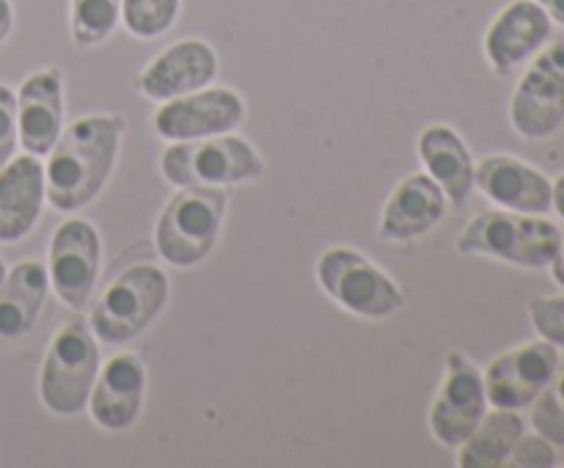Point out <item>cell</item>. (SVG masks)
<instances>
[{
  "instance_id": "obj_1",
  "label": "cell",
  "mask_w": 564,
  "mask_h": 468,
  "mask_svg": "<svg viewBox=\"0 0 564 468\" xmlns=\"http://www.w3.org/2000/svg\"><path fill=\"white\" fill-rule=\"evenodd\" d=\"M121 135V116H83L66 127L44 165L50 207L58 213H75L91 204L110 179Z\"/></svg>"
},
{
  "instance_id": "obj_2",
  "label": "cell",
  "mask_w": 564,
  "mask_h": 468,
  "mask_svg": "<svg viewBox=\"0 0 564 468\" xmlns=\"http://www.w3.org/2000/svg\"><path fill=\"white\" fill-rule=\"evenodd\" d=\"M560 246V226L543 215L510 213V209L477 215L457 240V251L466 257H490L532 270L549 268Z\"/></svg>"
},
{
  "instance_id": "obj_3",
  "label": "cell",
  "mask_w": 564,
  "mask_h": 468,
  "mask_svg": "<svg viewBox=\"0 0 564 468\" xmlns=\"http://www.w3.org/2000/svg\"><path fill=\"white\" fill-rule=\"evenodd\" d=\"M226 215L224 187H182L158 218L154 246L174 268H193L215 248Z\"/></svg>"
},
{
  "instance_id": "obj_4",
  "label": "cell",
  "mask_w": 564,
  "mask_h": 468,
  "mask_svg": "<svg viewBox=\"0 0 564 468\" xmlns=\"http://www.w3.org/2000/svg\"><path fill=\"white\" fill-rule=\"evenodd\" d=\"M165 301H169V275L158 264H130L105 286L99 301L94 303L88 325L99 341L119 345L143 334L149 323H154V317L163 312Z\"/></svg>"
},
{
  "instance_id": "obj_5",
  "label": "cell",
  "mask_w": 564,
  "mask_h": 468,
  "mask_svg": "<svg viewBox=\"0 0 564 468\" xmlns=\"http://www.w3.org/2000/svg\"><path fill=\"white\" fill-rule=\"evenodd\" d=\"M99 374V347L86 319L64 325L53 336L39 374V396L55 416H75L88 405Z\"/></svg>"
},
{
  "instance_id": "obj_6",
  "label": "cell",
  "mask_w": 564,
  "mask_h": 468,
  "mask_svg": "<svg viewBox=\"0 0 564 468\" xmlns=\"http://www.w3.org/2000/svg\"><path fill=\"white\" fill-rule=\"evenodd\" d=\"M160 168L176 187H226L257 179L264 165L257 149L242 138L213 135L169 146L160 157Z\"/></svg>"
},
{
  "instance_id": "obj_7",
  "label": "cell",
  "mask_w": 564,
  "mask_h": 468,
  "mask_svg": "<svg viewBox=\"0 0 564 468\" xmlns=\"http://www.w3.org/2000/svg\"><path fill=\"white\" fill-rule=\"evenodd\" d=\"M319 286L347 312L364 319H383L405 306L400 286L352 248H328L317 264Z\"/></svg>"
},
{
  "instance_id": "obj_8",
  "label": "cell",
  "mask_w": 564,
  "mask_h": 468,
  "mask_svg": "<svg viewBox=\"0 0 564 468\" xmlns=\"http://www.w3.org/2000/svg\"><path fill=\"white\" fill-rule=\"evenodd\" d=\"M510 121L529 141L554 135L564 124V42L540 50L518 83Z\"/></svg>"
},
{
  "instance_id": "obj_9",
  "label": "cell",
  "mask_w": 564,
  "mask_h": 468,
  "mask_svg": "<svg viewBox=\"0 0 564 468\" xmlns=\"http://www.w3.org/2000/svg\"><path fill=\"white\" fill-rule=\"evenodd\" d=\"M246 119V102L231 88H198L169 99L154 113V132L171 143L226 135Z\"/></svg>"
},
{
  "instance_id": "obj_10",
  "label": "cell",
  "mask_w": 564,
  "mask_h": 468,
  "mask_svg": "<svg viewBox=\"0 0 564 468\" xmlns=\"http://www.w3.org/2000/svg\"><path fill=\"white\" fill-rule=\"evenodd\" d=\"M102 259V240L88 220L69 218L55 229L50 242V284L61 303L69 308H83L91 297Z\"/></svg>"
},
{
  "instance_id": "obj_11",
  "label": "cell",
  "mask_w": 564,
  "mask_h": 468,
  "mask_svg": "<svg viewBox=\"0 0 564 468\" xmlns=\"http://www.w3.org/2000/svg\"><path fill=\"white\" fill-rule=\"evenodd\" d=\"M560 363V350L551 341L538 339L501 352L482 372L490 407L521 411L538 400Z\"/></svg>"
},
{
  "instance_id": "obj_12",
  "label": "cell",
  "mask_w": 564,
  "mask_h": 468,
  "mask_svg": "<svg viewBox=\"0 0 564 468\" xmlns=\"http://www.w3.org/2000/svg\"><path fill=\"white\" fill-rule=\"evenodd\" d=\"M488 413L482 372L460 352L446 358V374L430 411V429L444 446H460Z\"/></svg>"
},
{
  "instance_id": "obj_13",
  "label": "cell",
  "mask_w": 564,
  "mask_h": 468,
  "mask_svg": "<svg viewBox=\"0 0 564 468\" xmlns=\"http://www.w3.org/2000/svg\"><path fill=\"white\" fill-rule=\"evenodd\" d=\"M218 75V55L202 39H182L158 55L138 77L143 97L154 102L185 97L207 88Z\"/></svg>"
},
{
  "instance_id": "obj_14",
  "label": "cell",
  "mask_w": 564,
  "mask_h": 468,
  "mask_svg": "<svg viewBox=\"0 0 564 468\" xmlns=\"http://www.w3.org/2000/svg\"><path fill=\"white\" fill-rule=\"evenodd\" d=\"M474 179L490 202L510 213L543 215L554 204V182L512 154H490L479 160Z\"/></svg>"
},
{
  "instance_id": "obj_15",
  "label": "cell",
  "mask_w": 564,
  "mask_h": 468,
  "mask_svg": "<svg viewBox=\"0 0 564 468\" xmlns=\"http://www.w3.org/2000/svg\"><path fill=\"white\" fill-rule=\"evenodd\" d=\"M147 394V367L135 352H119L99 369L88 411L102 429L119 433L132 427Z\"/></svg>"
},
{
  "instance_id": "obj_16",
  "label": "cell",
  "mask_w": 564,
  "mask_h": 468,
  "mask_svg": "<svg viewBox=\"0 0 564 468\" xmlns=\"http://www.w3.org/2000/svg\"><path fill=\"white\" fill-rule=\"evenodd\" d=\"M554 20L534 0H512L485 33V55L501 75L538 55L551 39Z\"/></svg>"
},
{
  "instance_id": "obj_17",
  "label": "cell",
  "mask_w": 564,
  "mask_h": 468,
  "mask_svg": "<svg viewBox=\"0 0 564 468\" xmlns=\"http://www.w3.org/2000/svg\"><path fill=\"white\" fill-rule=\"evenodd\" d=\"M17 132L28 154H50L64 132V88L58 69L33 72L17 94Z\"/></svg>"
},
{
  "instance_id": "obj_18",
  "label": "cell",
  "mask_w": 564,
  "mask_h": 468,
  "mask_svg": "<svg viewBox=\"0 0 564 468\" xmlns=\"http://www.w3.org/2000/svg\"><path fill=\"white\" fill-rule=\"evenodd\" d=\"M44 165L36 154L11 157L0 168V242H20L42 215Z\"/></svg>"
},
{
  "instance_id": "obj_19",
  "label": "cell",
  "mask_w": 564,
  "mask_h": 468,
  "mask_svg": "<svg viewBox=\"0 0 564 468\" xmlns=\"http://www.w3.org/2000/svg\"><path fill=\"white\" fill-rule=\"evenodd\" d=\"M446 215V193L430 174H413L397 185L380 218V237L408 242L427 235Z\"/></svg>"
},
{
  "instance_id": "obj_20",
  "label": "cell",
  "mask_w": 564,
  "mask_h": 468,
  "mask_svg": "<svg viewBox=\"0 0 564 468\" xmlns=\"http://www.w3.org/2000/svg\"><path fill=\"white\" fill-rule=\"evenodd\" d=\"M419 154H422V163L427 165V174L446 193V202L460 207L471 198L474 187H477V179H474L477 165H474L466 141L452 127L433 124L422 130Z\"/></svg>"
},
{
  "instance_id": "obj_21",
  "label": "cell",
  "mask_w": 564,
  "mask_h": 468,
  "mask_svg": "<svg viewBox=\"0 0 564 468\" xmlns=\"http://www.w3.org/2000/svg\"><path fill=\"white\" fill-rule=\"evenodd\" d=\"M50 290L47 268L36 259L20 262L0 284V339L11 341L31 334Z\"/></svg>"
},
{
  "instance_id": "obj_22",
  "label": "cell",
  "mask_w": 564,
  "mask_h": 468,
  "mask_svg": "<svg viewBox=\"0 0 564 468\" xmlns=\"http://www.w3.org/2000/svg\"><path fill=\"white\" fill-rule=\"evenodd\" d=\"M523 418L518 411L494 407L482 416L471 435L457 446V466L460 468H499L510 457L512 446L523 433Z\"/></svg>"
},
{
  "instance_id": "obj_23",
  "label": "cell",
  "mask_w": 564,
  "mask_h": 468,
  "mask_svg": "<svg viewBox=\"0 0 564 468\" xmlns=\"http://www.w3.org/2000/svg\"><path fill=\"white\" fill-rule=\"evenodd\" d=\"M121 0H72V39L77 47H94L116 31Z\"/></svg>"
},
{
  "instance_id": "obj_24",
  "label": "cell",
  "mask_w": 564,
  "mask_h": 468,
  "mask_svg": "<svg viewBox=\"0 0 564 468\" xmlns=\"http://www.w3.org/2000/svg\"><path fill=\"white\" fill-rule=\"evenodd\" d=\"M182 0H121V20L138 39H154L171 31Z\"/></svg>"
},
{
  "instance_id": "obj_25",
  "label": "cell",
  "mask_w": 564,
  "mask_h": 468,
  "mask_svg": "<svg viewBox=\"0 0 564 468\" xmlns=\"http://www.w3.org/2000/svg\"><path fill=\"white\" fill-rule=\"evenodd\" d=\"M532 424L551 444L564 446V356H560L556 372L532 402Z\"/></svg>"
},
{
  "instance_id": "obj_26",
  "label": "cell",
  "mask_w": 564,
  "mask_h": 468,
  "mask_svg": "<svg viewBox=\"0 0 564 468\" xmlns=\"http://www.w3.org/2000/svg\"><path fill=\"white\" fill-rule=\"evenodd\" d=\"M529 319H532L540 339L564 347V295L534 297L529 303Z\"/></svg>"
},
{
  "instance_id": "obj_27",
  "label": "cell",
  "mask_w": 564,
  "mask_h": 468,
  "mask_svg": "<svg viewBox=\"0 0 564 468\" xmlns=\"http://www.w3.org/2000/svg\"><path fill=\"white\" fill-rule=\"evenodd\" d=\"M556 462V444H551L545 435H540L538 429L534 433H527L523 429L521 438L512 446L510 457H507L505 466L512 468H551Z\"/></svg>"
},
{
  "instance_id": "obj_28",
  "label": "cell",
  "mask_w": 564,
  "mask_h": 468,
  "mask_svg": "<svg viewBox=\"0 0 564 468\" xmlns=\"http://www.w3.org/2000/svg\"><path fill=\"white\" fill-rule=\"evenodd\" d=\"M17 141H20V132H17V94L0 83V168L14 157Z\"/></svg>"
},
{
  "instance_id": "obj_29",
  "label": "cell",
  "mask_w": 564,
  "mask_h": 468,
  "mask_svg": "<svg viewBox=\"0 0 564 468\" xmlns=\"http://www.w3.org/2000/svg\"><path fill=\"white\" fill-rule=\"evenodd\" d=\"M11 25H14V11H11V0H0V47L9 39Z\"/></svg>"
},
{
  "instance_id": "obj_30",
  "label": "cell",
  "mask_w": 564,
  "mask_h": 468,
  "mask_svg": "<svg viewBox=\"0 0 564 468\" xmlns=\"http://www.w3.org/2000/svg\"><path fill=\"white\" fill-rule=\"evenodd\" d=\"M534 3L543 6L545 14H549L551 20L560 22V25H564V0H534Z\"/></svg>"
},
{
  "instance_id": "obj_31",
  "label": "cell",
  "mask_w": 564,
  "mask_h": 468,
  "mask_svg": "<svg viewBox=\"0 0 564 468\" xmlns=\"http://www.w3.org/2000/svg\"><path fill=\"white\" fill-rule=\"evenodd\" d=\"M549 268H551V275H554V281H556V284H560L562 290H564V240H562L560 251H556V257L551 259V264H549Z\"/></svg>"
},
{
  "instance_id": "obj_32",
  "label": "cell",
  "mask_w": 564,
  "mask_h": 468,
  "mask_svg": "<svg viewBox=\"0 0 564 468\" xmlns=\"http://www.w3.org/2000/svg\"><path fill=\"white\" fill-rule=\"evenodd\" d=\"M551 207H556V213H560V218L564 220V174L556 176L554 182V204Z\"/></svg>"
},
{
  "instance_id": "obj_33",
  "label": "cell",
  "mask_w": 564,
  "mask_h": 468,
  "mask_svg": "<svg viewBox=\"0 0 564 468\" xmlns=\"http://www.w3.org/2000/svg\"><path fill=\"white\" fill-rule=\"evenodd\" d=\"M3 279H6V264L0 262V284H3Z\"/></svg>"
}]
</instances>
